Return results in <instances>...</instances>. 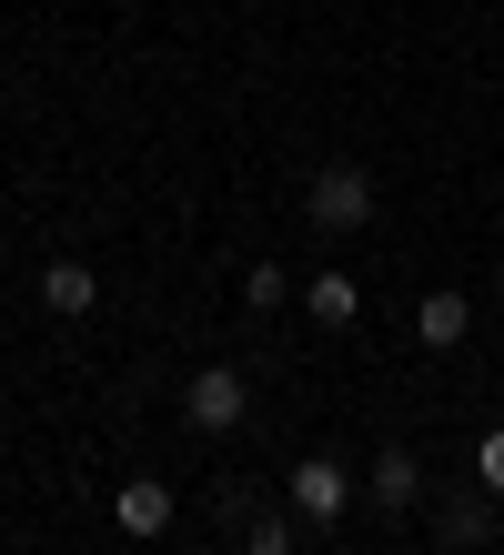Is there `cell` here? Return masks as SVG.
Returning a JSON list of instances; mask_svg holds the SVG:
<instances>
[{
	"label": "cell",
	"mask_w": 504,
	"mask_h": 555,
	"mask_svg": "<svg viewBox=\"0 0 504 555\" xmlns=\"http://www.w3.org/2000/svg\"><path fill=\"white\" fill-rule=\"evenodd\" d=\"M302 313H313L323 334H353V313H363V283H353V273H313V283H302Z\"/></svg>",
	"instance_id": "obj_9"
},
{
	"label": "cell",
	"mask_w": 504,
	"mask_h": 555,
	"mask_svg": "<svg viewBox=\"0 0 504 555\" xmlns=\"http://www.w3.org/2000/svg\"><path fill=\"white\" fill-rule=\"evenodd\" d=\"M374 203H384V182L363 172V162H313V182H302V222H313L323 243L363 233V222H374Z\"/></svg>",
	"instance_id": "obj_1"
},
{
	"label": "cell",
	"mask_w": 504,
	"mask_h": 555,
	"mask_svg": "<svg viewBox=\"0 0 504 555\" xmlns=\"http://www.w3.org/2000/svg\"><path fill=\"white\" fill-rule=\"evenodd\" d=\"M172 515H182V495H172L161 475H121V485H112V526H121L131 545H161V535H172Z\"/></svg>",
	"instance_id": "obj_4"
},
{
	"label": "cell",
	"mask_w": 504,
	"mask_h": 555,
	"mask_svg": "<svg viewBox=\"0 0 504 555\" xmlns=\"http://www.w3.org/2000/svg\"><path fill=\"white\" fill-rule=\"evenodd\" d=\"M363 505H374V515H414L424 505V454L414 444H384L374 465H363Z\"/></svg>",
	"instance_id": "obj_6"
},
{
	"label": "cell",
	"mask_w": 504,
	"mask_h": 555,
	"mask_svg": "<svg viewBox=\"0 0 504 555\" xmlns=\"http://www.w3.org/2000/svg\"><path fill=\"white\" fill-rule=\"evenodd\" d=\"M475 485H484V495H494V505H504V424H494V435H484V444H475Z\"/></svg>",
	"instance_id": "obj_12"
},
{
	"label": "cell",
	"mask_w": 504,
	"mask_h": 555,
	"mask_svg": "<svg viewBox=\"0 0 504 555\" xmlns=\"http://www.w3.org/2000/svg\"><path fill=\"white\" fill-rule=\"evenodd\" d=\"M243 414H253V384H243V364H202V374L182 384V424H192V435H232Z\"/></svg>",
	"instance_id": "obj_3"
},
{
	"label": "cell",
	"mask_w": 504,
	"mask_h": 555,
	"mask_svg": "<svg viewBox=\"0 0 504 555\" xmlns=\"http://www.w3.org/2000/svg\"><path fill=\"white\" fill-rule=\"evenodd\" d=\"M101 304V273L81 263V253H51V263H41V313H61V323H81Z\"/></svg>",
	"instance_id": "obj_7"
},
{
	"label": "cell",
	"mask_w": 504,
	"mask_h": 555,
	"mask_svg": "<svg viewBox=\"0 0 504 555\" xmlns=\"http://www.w3.org/2000/svg\"><path fill=\"white\" fill-rule=\"evenodd\" d=\"M243 304H253V313H283V263H253V273H243Z\"/></svg>",
	"instance_id": "obj_11"
},
{
	"label": "cell",
	"mask_w": 504,
	"mask_h": 555,
	"mask_svg": "<svg viewBox=\"0 0 504 555\" xmlns=\"http://www.w3.org/2000/svg\"><path fill=\"white\" fill-rule=\"evenodd\" d=\"M293 526H302V515H293V505H283V515H273V505H262V515H253V526H243V555H293V545H302Z\"/></svg>",
	"instance_id": "obj_10"
},
{
	"label": "cell",
	"mask_w": 504,
	"mask_h": 555,
	"mask_svg": "<svg viewBox=\"0 0 504 555\" xmlns=\"http://www.w3.org/2000/svg\"><path fill=\"white\" fill-rule=\"evenodd\" d=\"M464 334H475V304H464V293H424L414 304V344L424 353H454Z\"/></svg>",
	"instance_id": "obj_8"
},
{
	"label": "cell",
	"mask_w": 504,
	"mask_h": 555,
	"mask_svg": "<svg viewBox=\"0 0 504 555\" xmlns=\"http://www.w3.org/2000/svg\"><path fill=\"white\" fill-rule=\"evenodd\" d=\"M434 545L444 555H484L494 545V495L484 485H444V495H434Z\"/></svg>",
	"instance_id": "obj_5"
},
{
	"label": "cell",
	"mask_w": 504,
	"mask_h": 555,
	"mask_svg": "<svg viewBox=\"0 0 504 555\" xmlns=\"http://www.w3.org/2000/svg\"><path fill=\"white\" fill-rule=\"evenodd\" d=\"M283 505L302 515V526H344L353 515V465L344 454H302V465L283 475Z\"/></svg>",
	"instance_id": "obj_2"
},
{
	"label": "cell",
	"mask_w": 504,
	"mask_h": 555,
	"mask_svg": "<svg viewBox=\"0 0 504 555\" xmlns=\"http://www.w3.org/2000/svg\"><path fill=\"white\" fill-rule=\"evenodd\" d=\"M182 555H212V545H182Z\"/></svg>",
	"instance_id": "obj_13"
}]
</instances>
